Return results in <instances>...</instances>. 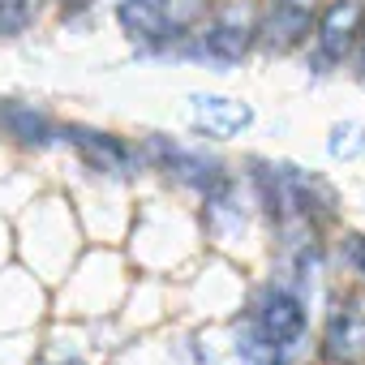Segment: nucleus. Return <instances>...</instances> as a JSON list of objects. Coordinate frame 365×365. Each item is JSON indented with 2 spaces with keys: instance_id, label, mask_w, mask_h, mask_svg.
<instances>
[{
  "instance_id": "f8f14e48",
  "label": "nucleus",
  "mask_w": 365,
  "mask_h": 365,
  "mask_svg": "<svg viewBox=\"0 0 365 365\" xmlns=\"http://www.w3.org/2000/svg\"><path fill=\"white\" fill-rule=\"evenodd\" d=\"M39 14V0H0V35L18 39Z\"/></svg>"
},
{
  "instance_id": "ddd939ff",
  "label": "nucleus",
  "mask_w": 365,
  "mask_h": 365,
  "mask_svg": "<svg viewBox=\"0 0 365 365\" xmlns=\"http://www.w3.org/2000/svg\"><path fill=\"white\" fill-rule=\"evenodd\" d=\"M327 150H331L335 159H356V155H365V129H361L356 120L331 125V142H327Z\"/></svg>"
},
{
  "instance_id": "6e6552de",
  "label": "nucleus",
  "mask_w": 365,
  "mask_h": 365,
  "mask_svg": "<svg viewBox=\"0 0 365 365\" xmlns=\"http://www.w3.org/2000/svg\"><path fill=\"white\" fill-rule=\"evenodd\" d=\"M116 22L146 52H163L176 39L172 35V0H116Z\"/></svg>"
},
{
  "instance_id": "1a4fd4ad",
  "label": "nucleus",
  "mask_w": 365,
  "mask_h": 365,
  "mask_svg": "<svg viewBox=\"0 0 365 365\" xmlns=\"http://www.w3.org/2000/svg\"><path fill=\"white\" fill-rule=\"evenodd\" d=\"M0 138L26 150H48L61 138V125L26 99H0Z\"/></svg>"
},
{
  "instance_id": "9b49d317",
  "label": "nucleus",
  "mask_w": 365,
  "mask_h": 365,
  "mask_svg": "<svg viewBox=\"0 0 365 365\" xmlns=\"http://www.w3.org/2000/svg\"><path fill=\"white\" fill-rule=\"evenodd\" d=\"M190 116L194 129L207 138H237L254 125V108L228 95H190Z\"/></svg>"
},
{
  "instance_id": "f03ea898",
  "label": "nucleus",
  "mask_w": 365,
  "mask_h": 365,
  "mask_svg": "<svg viewBox=\"0 0 365 365\" xmlns=\"http://www.w3.org/2000/svg\"><path fill=\"white\" fill-rule=\"evenodd\" d=\"M254 185L262 194L267 215L284 228V232H314L318 224H327L335 215V194L322 176L301 172L292 163H254Z\"/></svg>"
},
{
  "instance_id": "423d86ee",
  "label": "nucleus",
  "mask_w": 365,
  "mask_h": 365,
  "mask_svg": "<svg viewBox=\"0 0 365 365\" xmlns=\"http://www.w3.org/2000/svg\"><path fill=\"white\" fill-rule=\"evenodd\" d=\"M365 31V9H361V0H331V5L322 9V18L314 22V48H318V65L331 69L339 65L356 39Z\"/></svg>"
},
{
  "instance_id": "f257e3e1",
  "label": "nucleus",
  "mask_w": 365,
  "mask_h": 365,
  "mask_svg": "<svg viewBox=\"0 0 365 365\" xmlns=\"http://www.w3.org/2000/svg\"><path fill=\"white\" fill-rule=\"evenodd\" d=\"M301 339H305V305H301V297L271 284L250 301L245 327L237 331V352L250 365H284L297 352Z\"/></svg>"
},
{
  "instance_id": "39448f33",
  "label": "nucleus",
  "mask_w": 365,
  "mask_h": 365,
  "mask_svg": "<svg viewBox=\"0 0 365 365\" xmlns=\"http://www.w3.org/2000/svg\"><path fill=\"white\" fill-rule=\"evenodd\" d=\"M61 138L99 176H133V168H138V150L116 133H103V129H91V125H61Z\"/></svg>"
},
{
  "instance_id": "2eb2a0df",
  "label": "nucleus",
  "mask_w": 365,
  "mask_h": 365,
  "mask_svg": "<svg viewBox=\"0 0 365 365\" xmlns=\"http://www.w3.org/2000/svg\"><path fill=\"white\" fill-rule=\"evenodd\" d=\"M91 5V0H61V9H65V18H73V14H82Z\"/></svg>"
},
{
  "instance_id": "20e7f679",
  "label": "nucleus",
  "mask_w": 365,
  "mask_h": 365,
  "mask_svg": "<svg viewBox=\"0 0 365 365\" xmlns=\"http://www.w3.org/2000/svg\"><path fill=\"white\" fill-rule=\"evenodd\" d=\"M146 155L155 159L159 172L176 176L180 185H190V190H198V194H207V198L228 185V172H224L215 159H207L202 150L176 146V142H168V138H150V142H146Z\"/></svg>"
},
{
  "instance_id": "9d476101",
  "label": "nucleus",
  "mask_w": 365,
  "mask_h": 365,
  "mask_svg": "<svg viewBox=\"0 0 365 365\" xmlns=\"http://www.w3.org/2000/svg\"><path fill=\"white\" fill-rule=\"evenodd\" d=\"M322 352L335 365H352L356 356H365V305L361 301H339L327 318L322 331Z\"/></svg>"
},
{
  "instance_id": "4468645a",
  "label": "nucleus",
  "mask_w": 365,
  "mask_h": 365,
  "mask_svg": "<svg viewBox=\"0 0 365 365\" xmlns=\"http://www.w3.org/2000/svg\"><path fill=\"white\" fill-rule=\"evenodd\" d=\"M344 262L365 279V237H356V232H352V237H344Z\"/></svg>"
},
{
  "instance_id": "dca6fc26",
  "label": "nucleus",
  "mask_w": 365,
  "mask_h": 365,
  "mask_svg": "<svg viewBox=\"0 0 365 365\" xmlns=\"http://www.w3.org/2000/svg\"><path fill=\"white\" fill-rule=\"evenodd\" d=\"M352 52H356V69H361V78H365V31H361V39H356Z\"/></svg>"
},
{
  "instance_id": "0eeeda50",
  "label": "nucleus",
  "mask_w": 365,
  "mask_h": 365,
  "mask_svg": "<svg viewBox=\"0 0 365 365\" xmlns=\"http://www.w3.org/2000/svg\"><path fill=\"white\" fill-rule=\"evenodd\" d=\"M309 35H314V18H309V9L301 0H271L262 22H254V39L275 56L297 52Z\"/></svg>"
},
{
  "instance_id": "7ed1b4c3",
  "label": "nucleus",
  "mask_w": 365,
  "mask_h": 365,
  "mask_svg": "<svg viewBox=\"0 0 365 365\" xmlns=\"http://www.w3.org/2000/svg\"><path fill=\"white\" fill-rule=\"evenodd\" d=\"M250 48H254V22L241 18L237 9H224L198 35H190V48L185 52L198 56V61H211V65L228 69V65H241L250 56Z\"/></svg>"
}]
</instances>
